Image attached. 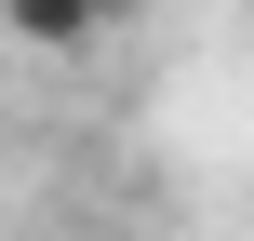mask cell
Returning <instances> with one entry per match:
<instances>
[{"mask_svg": "<svg viewBox=\"0 0 254 241\" xmlns=\"http://www.w3.org/2000/svg\"><path fill=\"white\" fill-rule=\"evenodd\" d=\"M121 27H134L121 0H0V40L40 54V67H80V54H107Z\"/></svg>", "mask_w": 254, "mask_h": 241, "instance_id": "cell-1", "label": "cell"}]
</instances>
